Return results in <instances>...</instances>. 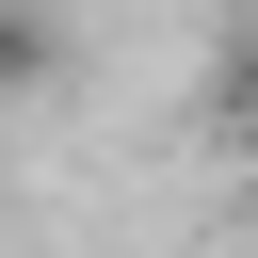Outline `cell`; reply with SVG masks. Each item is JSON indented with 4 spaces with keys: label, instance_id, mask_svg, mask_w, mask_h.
<instances>
[{
    "label": "cell",
    "instance_id": "obj_2",
    "mask_svg": "<svg viewBox=\"0 0 258 258\" xmlns=\"http://www.w3.org/2000/svg\"><path fill=\"white\" fill-rule=\"evenodd\" d=\"M242 161H258V64H242Z\"/></svg>",
    "mask_w": 258,
    "mask_h": 258
},
{
    "label": "cell",
    "instance_id": "obj_1",
    "mask_svg": "<svg viewBox=\"0 0 258 258\" xmlns=\"http://www.w3.org/2000/svg\"><path fill=\"white\" fill-rule=\"evenodd\" d=\"M64 64H81V16L64 0H0V113L64 97Z\"/></svg>",
    "mask_w": 258,
    "mask_h": 258
}]
</instances>
